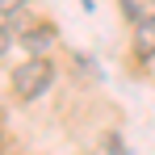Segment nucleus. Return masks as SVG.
<instances>
[{"instance_id": "nucleus-1", "label": "nucleus", "mask_w": 155, "mask_h": 155, "mask_svg": "<svg viewBox=\"0 0 155 155\" xmlns=\"http://www.w3.org/2000/svg\"><path fill=\"white\" fill-rule=\"evenodd\" d=\"M51 84H54V63L46 54H29L25 63L13 67V92H17V101H38Z\"/></svg>"}, {"instance_id": "nucleus-5", "label": "nucleus", "mask_w": 155, "mask_h": 155, "mask_svg": "<svg viewBox=\"0 0 155 155\" xmlns=\"http://www.w3.org/2000/svg\"><path fill=\"white\" fill-rule=\"evenodd\" d=\"M13 46V29H8V21H0V54Z\"/></svg>"}, {"instance_id": "nucleus-7", "label": "nucleus", "mask_w": 155, "mask_h": 155, "mask_svg": "<svg viewBox=\"0 0 155 155\" xmlns=\"http://www.w3.org/2000/svg\"><path fill=\"white\" fill-rule=\"evenodd\" d=\"M0 151H4V126H0Z\"/></svg>"}, {"instance_id": "nucleus-3", "label": "nucleus", "mask_w": 155, "mask_h": 155, "mask_svg": "<svg viewBox=\"0 0 155 155\" xmlns=\"http://www.w3.org/2000/svg\"><path fill=\"white\" fill-rule=\"evenodd\" d=\"M134 54L138 59H155V21H138L134 25Z\"/></svg>"}, {"instance_id": "nucleus-4", "label": "nucleus", "mask_w": 155, "mask_h": 155, "mask_svg": "<svg viewBox=\"0 0 155 155\" xmlns=\"http://www.w3.org/2000/svg\"><path fill=\"white\" fill-rule=\"evenodd\" d=\"M29 0H0V21H13L17 13H25Z\"/></svg>"}, {"instance_id": "nucleus-2", "label": "nucleus", "mask_w": 155, "mask_h": 155, "mask_svg": "<svg viewBox=\"0 0 155 155\" xmlns=\"http://www.w3.org/2000/svg\"><path fill=\"white\" fill-rule=\"evenodd\" d=\"M8 29H13V38H17L29 54H46V46L54 42V25L42 21V17H29V13H17V17L8 21Z\"/></svg>"}, {"instance_id": "nucleus-6", "label": "nucleus", "mask_w": 155, "mask_h": 155, "mask_svg": "<svg viewBox=\"0 0 155 155\" xmlns=\"http://www.w3.org/2000/svg\"><path fill=\"white\" fill-rule=\"evenodd\" d=\"M105 147H109L113 155H126V147H122V138H117V134H109V138H105Z\"/></svg>"}]
</instances>
